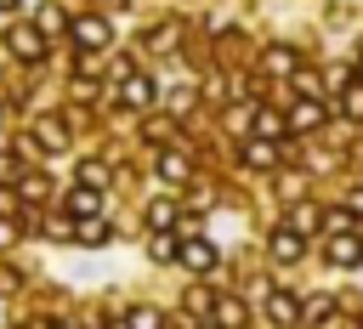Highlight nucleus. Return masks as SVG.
<instances>
[{
	"mask_svg": "<svg viewBox=\"0 0 363 329\" xmlns=\"http://www.w3.org/2000/svg\"><path fill=\"white\" fill-rule=\"evenodd\" d=\"M323 255H329V267H363V238L352 227H340V233H329Z\"/></svg>",
	"mask_w": 363,
	"mask_h": 329,
	"instance_id": "obj_1",
	"label": "nucleus"
},
{
	"mask_svg": "<svg viewBox=\"0 0 363 329\" xmlns=\"http://www.w3.org/2000/svg\"><path fill=\"white\" fill-rule=\"evenodd\" d=\"M267 250H272V261H284V267H289V261H301V255H306V233H295V227L284 221V227H272Z\"/></svg>",
	"mask_w": 363,
	"mask_h": 329,
	"instance_id": "obj_2",
	"label": "nucleus"
},
{
	"mask_svg": "<svg viewBox=\"0 0 363 329\" xmlns=\"http://www.w3.org/2000/svg\"><path fill=\"white\" fill-rule=\"evenodd\" d=\"M68 34H74V45H79V51H102V45L113 40V28H108V17H79V23L68 28Z\"/></svg>",
	"mask_w": 363,
	"mask_h": 329,
	"instance_id": "obj_3",
	"label": "nucleus"
},
{
	"mask_svg": "<svg viewBox=\"0 0 363 329\" xmlns=\"http://www.w3.org/2000/svg\"><path fill=\"white\" fill-rule=\"evenodd\" d=\"M62 210L74 216V221H85V216H102V187H68V199H62Z\"/></svg>",
	"mask_w": 363,
	"mask_h": 329,
	"instance_id": "obj_4",
	"label": "nucleus"
},
{
	"mask_svg": "<svg viewBox=\"0 0 363 329\" xmlns=\"http://www.w3.org/2000/svg\"><path fill=\"white\" fill-rule=\"evenodd\" d=\"M301 306H306V301H295L289 289H272V295H267V318H272L278 329H295V323H301Z\"/></svg>",
	"mask_w": 363,
	"mask_h": 329,
	"instance_id": "obj_5",
	"label": "nucleus"
},
{
	"mask_svg": "<svg viewBox=\"0 0 363 329\" xmlns=\"http://www.w3.org/2000/svg\"><path fill=\"white\" fill-rule=\"evenodd\" d=\"M34 147H40V153H62V147H68V125H62L57 113H45V119L34 125Z\"/></svg>",
	"mask_w": 363,
	"mask_h": 329,
	"instance_id": "obj_6",
	"label": "nucleus"
},
{
	"mask_svg": "<svg viewBox=\"0 0 363 329\" xmlns=\"http://www.w3.org/2000/svg\"><path fill=\"white\" fill-rule=\"evenodd\" d=\"M176 261H182V267H187V272H210V267H216V261H221V255H216V244H210V238H187V244H182V255H176Z\"/></svg>",
	"mask_w": 363,
	"mask_h": 329,
	"instance_id": "obj_7",
	"label": "nucleus"
},
{
	"mask_svg": "<svg viewBox=\"0 0 363 329\" xmlns=\"http://www.w3.org/2000/svg\"><path fill=\"white\" fill-rule=\"evenodd\" d=\"M6 45H11L23 62H40V57H45V34H40V28H11Z\"/></svg>",
	"mask_w": 363,
	"mask_h": 329,
	"instance_id": "obj_8",
	"label": "nucleus"
},
{
	"mask_svg": "<svg viewBox=\"0 0 363 329\" xmlns=\"http://www.w3.org/2000/svg\"><path fill=\"white\" fill-rule=\"evenodd\" d=\"M153 96H159V91H153L147 74H125V79H119V102H125V108H147Z\"/></svg>",
	"mask_w": 363,
	"mask_h": 329,
	"instance_id": "obj_9",
	"label": "nucleus"
},
{
	"mask_svg": "<svg viewBox=\"0 0 363 329\" xmlns=\"http://www.w3.org/2000/svg\"><path fill=\"white\" fill-rule=\"evenodd\" d=\"M284 119H289V130H301V136H306V130H318V125H323V102H318V96H301Z\"/></svg>",
	"mask_w": 363,
	"mask_h": 329,
	"instance_id": "obj_10",
	"label": "nucleus"
},
{
	"mask_svg": "<svg viewBox=\"0 0 363 329\" xmlns=\"http://www.w3.org/2000/svg\"><path fill=\"white\" fill-rule=\"evenodd\" d=\"M74 238H79V244H108L113 227H108L102 216H85V221H74Z\"/></svg>",
	"mask_w": 363,
	"mask_h": 329,
	"instance_id": "obj_11",
	"label": "nucleus"
},
{
	"mask_svg": "<svg viewBox=\"0 0 363 329\" xmlns=\"http://www.w3.org/2000/svg\"><path fill=\"white\" fill-rule=\"evenodd\" d=\"M261 68H267V74H295V51H289V45H267V51H261Z\"/></svg>",
	"mask_w": 363,
	"mask_h": 329,
	"instance_id": "obj_12",
	"label": "nucleus"
},
{
	"mask_svg": "<svg viewBox=\"0 0 363 329\" xmlns=\"http://www.w3.org/2000/svg\"><path fill=\"white\" fill-rule=\"evenodd\" d=\"M289 130V119L284 113H272V108H255V136H267V142H278Z\"/></svg>",
	"mask_w": 363,
	"mask_h": 329,
	"instance_id": "obj_13",
	"label": "nucleus"
},
{
	"mask_svg": "<svg viewBox=\"0 0 363 329\" xmlns=\"http://www.w3.org/2000/svg\"><path fill=\"white\" fill-rule=\"evenodd\" d=\"M278 159V142H267V136H255V142H244V164H255V170H267Z\"/></svg>",
	"mask_w": 363,
	"mask_h": 329,
	"instance_id": "obj_14",
	"label": "nucleus"
},
{
	"mask_svg": "<svg viewBox=\"0 0 363 329\" xmlns=\"http://www.w3.org/2000/svg\"><path fill=\"white\" fill-rule=\"evenodd\" d=\"M323 221H329V216H323L318 204H295V210H289V227H295V233H318Z\"/></svg>",
	"mask_w": 363,
	"mask_h": 329,
	"instance_id": "obj_15",
	"label": "nucleus"
},
{
	"mask_svg": "<svg viewBox=\"0 0 363 329\" xmlns=\"http://www.w3.org/2000/svg\"><path fill=\"white\" fill-rule=\"evenodd\" d=\"M159 176H164V182H187V176H193L187 153H159Z\"/></svg>",
	"mask_w": 363,
	"mask_h": 329,
	"instance_id": "obj_16",
	"label": "nucleus"
},
{
	"mask_svg": "<svg viewBox=\"0 0 363 329\" xmlns=\"http://www.w3.org/2000/svg\"><path fill=\"white\" fill-rule=\"evenodd\" d=\"M147 227H153V233H170V227H176V204H170V199H153V204H147Z\"/></svg>",
	"mask_w": 363,
	"mask_h": 329,
	"instance_id": "obj_17",
	"label": "nucleus"
},
{
	"mask_svg": "<svg viewBox=\"0 0 363 329\" xmlns=\"http://www.w3.org/2000/svg\"><path fill=\"white\" fill-rule=\"evenodd\" d=\"M147 255H153V261H176V255H182L176 233H153V238H147Z\"/></svg>",
	"mask_w": 363,
	"mask_h": 329,
	"instance_id": "obj_18",
	"label": "nucleus"
},
{
	"mask_svg": "<svg viewBox=\"0 0 363 329\" xmlns=\"http://www.w3.org/2000/svg\"><path fill=\"white\" fill-rule=\"evenodd\" d=\"M34 28H40V34H62V6H40Z\"/></svg>",
	"mask_w": 363,
	"mask_h": 329,
	"instance_id": "obj_19",
	"label": "nucleus"
},
{
	"mask_svg": "<svg viewBox=\"0 0 363 329\" xmlns=\"http://www.w3.org/2000/svg\"><path fill=\"white\" fill-rule=\"evenodd\" d=\"M79 182H85V187H108V164H102V159H85V164H79Z\"/></svg>",
	"mask_w": 363,
	"mask_h": 329,
	"instance_id": "obj_20",
	"label": "nucleus"
},
{
	"mask_svg": "<svg viewBox=\"0 0 363 329\" xmlns=\"http://www.w3.org/2000/svg\"><path fill=\"white\" fill-rule=\"evenodd\" d=\"M216 323H221V329H238V323H244V306H238V301H216Z\"/></svg>",
	"mask_w": 363,
	"mask_h": 329,
	"instance_id": "obj_21",
	"label": "nucleus"
},
{
	"mask_svg": "<svg viewBox=\"0 0 363 329\" xmlns=\"http://www.w3.org/2000/svg\"><path fill=\"white\" fill-rule=\"evenodd\" d=\"M125 329H164V318H159L153 306H136V312L125 318Z\"/></svg>",
	"mask_w": 363,
	"mask_h": 329,
	"instance_id": "obj_22",
	"label": "nucleus"
},
{
	"mask_svg": "<svg viewBox=\"0 0 363 329\" xmlns=\"http://www.w3.org/2000/svg\"><path fill=\"white\" fill-rule=\"evenodd\" d=\"M45 187H51L45 176H17V193H23V199H45Z\"/></svg>",
	"mask_w": 363,
	"mask_h": 329,
	"instance_id": "obj_23",
	"label": "nucleus"
},
{
	"mask_svg": "<svg viewBox=\"0 0 363 329\" xmlns=\"http://www.w3.org/2000/svg\"><path fill=\"white\" fill-rule=\"evenodd\" d=\"M340 102H346V113L363 125V85H346V96H340Z\"/></svg>",
	"mask_w": 363,
	"mask_h": 329,
	"instance_id": "obj_24",
	"label": "nucleus"
},
{
	"mask_svg": "<svg viewBox=\"0 0 363 329\" xmlns=\"http://www.w3.org/2000/svg\"><path fill=\"white\" fill-rule=\"evenodd\" d=\"M147 45H153V51H170V45H176V28H170V23H164V28H153V34H147Z\"/></svg>",
	"mask_w": 363,
	"mask_h": 329,
	"instance_id": "obj_25",
	"label": "nucleus"
},
{
	"mask_svg": "<svg viewBox=\"0 0 363 329\" xmlns=\"http://www.w3.org/2000/svg\"><path fill=\"white\" fill-rule=\"evenodd\" d=\"M17 176H23V170H17V159H11V153H0V182H17Z\"/></svg>",
	"mask_w": 363,
	"mask_h": 329,
	"instance_id": "obj_26",
	"label": "nucleus"
},
{
	"mask_svg": "<svg viewBox=\"0 0 363 329\" xmlns=\"http://www.w3.org/2000/svg\"><path fill=\"white\" fill-rule=\"evenodd\" d=\"M6 244H17V221H6V216H0V250H6Z\"/></svg>",
	"mask_w": 363,
	"mask_h": 329,
	"instance_id": "obj_27",
	"label": "nucleus"
},
{
	"mask_svg": "<svg viewBox=\"0 0 363 329\" xmlns=\"http://www.w3.org/2000/svg\"><path fill=\"white\" fill-rule=\"evenodd\" d=\"M346 210H352V216H363V187H357V193L346 199Z\"/></svg>",
	"mask_w": 363,
	"mask_h": 329,
	"instance_id": "obj_28",
	"label": "nucleus"
},
{
	"mask_svg": "<svg viewBox=\"0 0 363 329\" xmlns=\"http://www.w3.org/2000/svg\"><path fill=\"white\" fill-rule=\"evenodd\" d=\"M11 289H17V278H11L6 267H0V295H11Z\"/></svg>",
	"mask_w": 363,
	"mask_h": 329,
	"instance_id": "obj_29",
	"label": "nucleus"
},
{
	"mask_svg": "<svg viewBox=\"0 0 363 329\" xmlns=\"http://www.w3.org/2000/svg\"><path fill=\"white\" fill-rule=\"evenodd\" d=\"M0 11H17V0H0Z\"/></svg>",
	"mask_w": 363,
	"mask_h": 329,
	"instance_id": "obj_30",
	"label": "nucleus"
},
{
	"mask_svg": "<svg viewBox=\"0 0 363 329\" xmlns=\"http://www.w3.org/2000/svg\"><path fill=\"white\" fill-rule=\"evenodd\" d=\"M199 329H221V323H216V318H210V323H199Z\"/></svg>",
	"mask_w": 363,
	"mask_h": 329,
	"instance_id": "obj_31",
	"label": "nucleus"
},
{
	"mask_svg": "<svg viewBox=\"0 0 363 329\" xmlns=\"http://www.w3.org/2000/svg\"><path fill=\"white\" fill-rule=\"evenodd\" d=\"M51 329H74V323H51Z\"/></svg>",
	"mask_w": 363,
	"mask_h": 329,
	"instance_id": "obj_32",
	"label": "nucleus"
}]
</instances>
